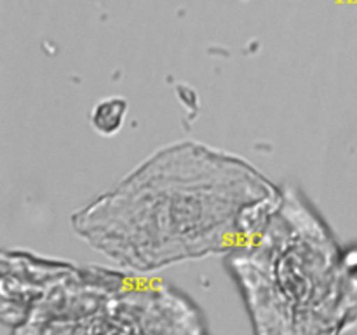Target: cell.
Listing matches in <instances>:
<instances>
[{
  "label": "cell",
  "mask_w": 357,
  "mask_h": 335,
  "mask_svg": "<svg viewBox=\"0 0 357 335\" xmlns=\"http://www.w3.org/2000/svg\"><path fill=\"white\" fill-rule=\"evenodd\" d=\"M282 188L253 164L197 142L157 150L72 216L86 243L110 260L152 271L237 250L279 206Z\"/></svg>",
  "instance_id": "obj_1"
},
{
  "label": "cell",
  "mask_w": 357,
  "mask_h": 335,
  "mask_svg": "<svg viewBox=\"0 0 357 335\" xmlns=\"http://www.w3.org/2000/svg\"><path fill=\"white\" fill-rule=\"evenodd\" d=\"M258 335H337L357 323V262L295 187L229 257Z\"/></svg>",
  "instance_id": "obj_2"
},
{
  "label": "cell",
  "mask_w": 357,
  "mask_h": 335,
  "mask_svg": "<svg viewBox=\"0 0 357 335\" xmlns=\"http://www.w3.org/2000/svg\"><path fill=\"white\" fill-rule=\"evenodd\" d=\"M126 101L121 98H110L96 105L93 112V126L101 135H114L121 129L122 119L126 115Z\"/></svg>",
  "instance_id": "obj_3"
},
{
  "label": "cell",
  "mask_w": 357,
  "mask_h": 335,
  "mask_svg": "<svg viewBox=\"0 0 357 335\" xmlns=\"http://www.w3.org/2000/svg\"><path fill=\"white\" fill-rule=\"evenodd\" d=\"M354 330H356V332H357V323H356V325H354Z\"/></svg>",
  "instance_id": "obj_4"
}]
</instances>
